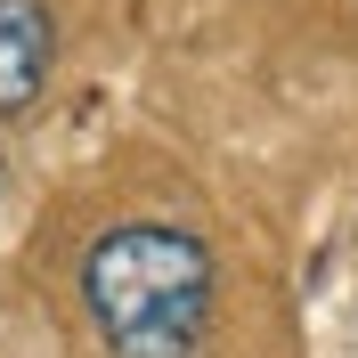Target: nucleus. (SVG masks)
I'll list each match as a JSON object with an SVG mask.
<instances>
[{
    "label": "nucleus",
    "instance_id": "obj_1",
    "mask_svg": "<svg viewBox=\"0 0 358 358\" xmlns=\"http://www.w3.org/2000/svg\"><path fill=\"white\" fill-rule=\"evenodd\" d=\"M73 293L106 358H203L220 261L187 220H114L82 245Z\"/></svg>",
    "mask_w": 358,
    "mask_h": 358
},
{
    "label": "nucleus",
    "instance_id": "obj_2",
    "mask_svg": "<svg viewBox=\"0 0 358 358\" xmlns=\"http://www.w3.org/2000/svg\"><path fill=\"white\" fill-rule=\"evenodd\" d=\"M57 66V17L49 0H0V122L33 114Z\"/></svg>",
    "mask_w": 358,
    "mask_h": 358
},
{
    "label": "nucleus",
    "instance_id": "obj_3",
    "mask_svg": "<svg viewBox=\"0 0 358 358\" xmlns=\"http://www.w3.org/2000/svg\"><path fill=\"white\" fill-rule=\"evenodd\" d=\"M0 187H8V155H0Z\"/></svg>",
    "mask_w": 358,
    "mask_h": 358
}]
</instances>
